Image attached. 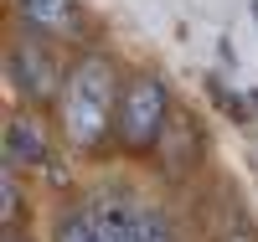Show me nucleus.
Returning a JSON list of instances; mask_svg holds the SVG:
<instances>
[{"label": "nucleus", "instance_id": "obj_7", "mask_svg": "<svg viewBox=\"0 0 258 242\" xmlns=\"http://www.w3.org/2000/svg\"><path fill=\"white\" fill-rule=\"evenodd\" d=\"M16 216H21V191H16V165H6V175H0V222H6V232H16Z\"/></svg>", "mask_w": 258, "mask_h": 242}, {"label": "nucleus", "instance_id": "obj_9", "mask_svg": "<svg viewBox=\"0 0 258 242\" xmlns=\"http://www.w3.org/2000/svg\"><path fill=\"white\" fill-rule=\"evenodd\" d=\"M227 242H253V237H248V232H238V237H227Z\"/></svg>", "mask_w": 258, "mask_h": 242}, {"label": "nucleus", "instance_id": "obj_6", "mask_svg": "<svg viewBox=\"0 0 258 242\" xmlns=\"http://www.w3.org/2000/svg\"><path fill=\"white\" fill-rule=\"evenodd\" d=\"M16 6H21V16H26L36 31H47V36L73 31V21H78V0H16Z\"/></svg>", "mask_w": 258, "mask_h": 242}, {"label": "nucleus", "instance_id": "obj_5", "mask_svg": "<svg viewBox=\"0 0 258 242\" xmlns=\"http://www.w3.org/2000/svg\"><path fill=\"white\" fill-rule=\"evenodd\" d=\"M11 77L21 83V93H31V98H47L52 88H62V77L41 62L36 47H16V52H11Z\"/></svg>", "mask_w": 258, "mask_h": 242}, {"label": "nucleus", "instance_id": "obj_2", "mask_svg": "<svg viewBox=\"0 0 258 242\" xmlns=\"http://www.w3.org/2000/svg\"><path fill=\"white\" fill-rule=\"evenodd\" d=\"M57 242H176V232L165 227L155 206L109 196V201H88L68 211L57 222Z\"/></svg>", "mask_w": 258, "mask_h": 242}, {"label": "nucleus", "instance_id": "obj_3", "mask_svg": "<svg viewBox=\"0 0 258 242\" xmlns=\"http://www.w3.org/2000/svg\"><path fill=\"white\" fill-rule=\"evenodd\" d=\"M170 124V93L160 77L140 72L135 83H124V98H119V119H114V139L129 149V155H150L160 144Z\"/></svg>", "mask_w": 258, "mask_h": 242}, {"label": "nucleus", "instance_id": "obj_8", "mask_svg": "<svg viewBox=\"0 0 258 242\" xmlns=\"http://www.w3.org/2000/svg\"><path fill=\"white\" fill-rule=\"evenodd\" d=\"M6 242H26V237H21V232H6Z\"/></svg>", "mask_w": 258, "mask_h": 242}, {"label": "nucleus", "instance_id": "obj_4", "mask_svg": "<svg viewBox=\"0 0 258 242\" xmlns=\"http://www.w3.org/2000/svg\"><path fill=\"white\" fill-rule=\"evenodd\" d=\"M47 160V129L31 114H11L6 119V165H41Z\"/></svg>", "mask_w": 258, "mask_h": 242}, {"label": "nucleus", "instance_id": "obj_1", "mask_svg": "<svg viewBox=\"0 0 258 242\" xmlns=\"http://www.w3.org/2000/svg\"><path fill=\"white\" fill-rule=\"evenodd\" d=\"M119 98L124 88L114 77V62L109 57H78L68 72H62L57 88V119H62V134L78 149H98L103 139L114 134V119H119Z\"/></svg>", "mask_w": 258, "mask_h": 242}]
</instances>
